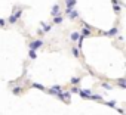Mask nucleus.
Wrapping results in <instances>:
<instances>
[{"mask_svg":"<svg viewBox=\"0 0 126 115\" xmlns=\"http://www.w3.org/2000/svg\"><path fill=\"white\" fill-rule=\"evenodd\" d=\"M21 15H22V9H15V12L9 16V22H11V24H15V22L21 18Z\"/></svg>","mask_w":126,"mask_h":115,"instance_id":"nucleus-1","label":"nucleus"},{"mask_svg":"<svg viewBox=\"0 0 126 115\" xmlns=\"http://www.w3.org/2000/svg\"><path fill=\"white\" fill-rule=\"evenodd\" d=\"M65 5H67L65 13H68L71 9H74V6H76V0H65Z\"/></svg>","mask_w":126,"mask_h":115,"instance_id":"nucleus-2","label":"nucleus"},{"mask_svg":"<svg viewBox=\"0 0 126 115\" xmlns=\"http://www.w3.org/2000/svg\"><path fill=\"white\" fill-rule=\"evenodd\" d=\"M42 46H43V41L42 40H34V41L30 43V49H33V50H36V49H39Z\"/></svg>","mask_w":126,"mask_h":115,"instance_id":"nucleus-3","label":"nucleus"},{"mask_svg":"<svg viewBox=\"0 0 126 115\" xmlns=\"http://www.w3.org/2000/svg\"><path fill=\"white\" fill-rule=\"evenodd\" d=\"M79 93L83 96V97H91L92 96V93H91V90H88V89H83V90H79Z\"/></svg>","mask_w":126,"mask_h":115,"instance_id":"nucleus-4","label":"nucleus"},{"mask_svg":"<svg viewBox=\"0 0 126 115\" xmlns=\"http://www.w3.org/2000/svg\"><path fill=\"white\" fill-rule=\"evenodd\" d=\"M50 15H52V16H56V15H59V6H58V5H55V6L52 8V11H50Z\"/></svg>","mask_w":126,"mask_h":115,"instance_id":"nucleus-5","label":"nucleus"},{"mask_svg":"<svg viewBox=\"0 0 126 115\" xmlns=\"http://www.w3.org/2000/svg\"><path fill=\"white\" fill-rule=\"evenodd\" d=\"M49 92H50V93H55V94H59V93H61V87H59V86H53V87H50Z\"/></svg>","mask_w":126,"mask_h":115,"instance_id":"nucleus-6","label":"nucleus"},{"mask_svg":"<svg viewBox=\"0 0 126 115\" xmlns=\"http://www.w3.org/2000/svg\"><path fill=\"white\" fill-rule=\"evenodd\" d=\"M79 37H80V34H79L77 31H74V33H71V35H70V38H71L73 41H77V40H79Z\"/></svg>","mask_w":126,"mask_h":115,"instance_id":"nucleus-7","label":"nucleus"},{"mask_svg":"<svg viewBox=\"0 0 126 115\" xmlns=\"http://www.w3.org/2000/svg\"><path fill=\"white\" fill-rule=\"evenodd\" d=\"M105 35H116L117 34V28H111L110 31H107V33H104Z\"/></svg>","mask_w":126,"mask_h":115,"instance_id":"nucleus-8","label":"nucleus"},{"mask_svg":"<svg viewBox=\"0 0 126 115\" xmlns=\"http://www.w3.org/2000/svg\"><path fill=\"white\" fill-rule=\"evenodd\" d=\"M89 34H91V30H89V28H83V30H82V37L89 35Z\"/></svg>","mask_w":126,"mask_h":115,"instance_id":"nucleus-9","label":"nucleus"},{"mask_svg":"<svg viewBox=\"0 0 126 115\" xmlns=\"http://www.w3.org/2000/svg\"><path fill=\"white\" fill-rule=\"evenodd\" d=\"M53 22H55V24H61V22H62V18L56 15V16H53Z\"/></svg>","mask_w":126,"mask_h":115,"instance_id":"nucleus-10","label":"nucleus"},{"mask_svg":"<svg viewBox=\"0 0 126 115\" xmlns=\"http://www.w3.org/2000/svg\"><path fill=\"white\" fill-rule=\"evenodd\" d=\"M28 56L31 58V59H36V56H37V55H36V50H33V49H30V55H28Z\"/></svg>","mask_w":126,"mask_h":115,"instance_id":"nucleus-11","label":"nucleus"},{"mask_svg":"<svg viewBox=\"0 0 126 115\" xmlns=\"http://www.w3.org/2000/svg\"><path fill=\"white\" fill-rule=\"evenodd\" d=\"M42 27H43V30H45L43 33H47V31L50 30V25H47V24H42Z\"/></svg>","mask_w":126,"mask_h":115,"instance_id":"nucleus-12","label":"nucleus"},{"mask_svg":"<svg viewBox=\"0 0 126 115\" xmlns=\"http://www.w3.org/2000/svg\"><path fill=\"white\" fill-rule=\"evenodd\" d=\"M33 87H36V89H40V90H45V87H43V86H40V84H37V83H34V84H33Z\"/></svg>","mask_w":126,"mask_h":115,"instance_id":"nucleus-13","label":"nucleus"},{"mask_svg":"<svg viewBox=\"0 0 126 115\" xmlns=\"http://www.w3.org/2000/svg\"><path fill=\"white\" fill-rule=\"evenodd\" d=\"M21 90H22L21 87H14V93H15V94H18V93H21Z\"/></svg>","mask_w":126,"mask_h":115,"instance_id":"nucleus-14","label":"nucleus"},{"mask_svg":"<svg viewBox=\"0 0 126 115\" xmlns=\"http://www.w3.org/2000/svg\"><path fill=\"white\" fill-rule=\"evenodd\" d=\"M71 83H73V84H77V83H80V78H77V77H74V78L71 80Z\"/></svg>","mask_w":126,"mask_h":115,"instance_id":"nucleus-15","label":"nucleus"},{"mask_svg":"<svg viewBox=\"0 0 126 115\" xmlns=\"http://www.w3.org/2000/svg\"><path fill=\"white\" fill-rule=\"evenodd\" d=\"M73 55H74V56H79V50H77V47L73 49Z\"/></svg>","mask_w":126,"mask_h":115,"instance_id":"nucleus-16","label":"nucleus"},{"mask_svg":"<svg viewBox=\"0 0 126 115\" xmlns=\"http://www.w3.org/2000/svg\"><path fill=\"white\" fill-rule=\"evenodd\" d=\"M107 105H108V106H113V108H116V102H107Z\"/></svg>","mask_w":126,"mask_h":115,"instance_id":"nucleus-17","label":"nucleus"},{"mask_svg":"<svg viewBox=\"0 0 126 115\" xmlns=\"http://www.w3.org/2000/svg\"><path fill=\"white\" fill-rule=\"evenodd\" d=\"M79 90H80V89H77V87H74V89H71V93H79Z\"/></svg>","mask_w":126,"mask_h":115,"instance_id":"nucleus-18","label":"nucleus"},{"mask_svg":"<svg viewBox=\"0 0 126 115\" xmlns=\"http://www.w3.org/2000/svg\"><path fill=\"white\" fill-rule=\"evenodd\" d=\"M6 24V19H0V27H3Z\"/></svg>","mask_w":126,"mask_h":115,"instance_id":"nucleus-19","label":"nucleus"},{"mask_svg":"<svg viewBox=\"0 0 126 115\" xmlns=\"http://www.w3.org/2000/svg\"><path fill=\"white\" fill-rule=\"evenodd\" d=\"M114 11H116V12H119V11H120V6H119V5H116V6H114Z\"/></svg>","mask_w":126,"mask_h":115,"instance_id":"nucleus-20","label":"nucleus"},{"mask_svg":"<svg viewBox=\"0 0 126 115\" xmlns=\"http://www.w3.org/2000/svg\"><path fill=\"white\" fill-rule=\"evenodd\" d=\"M102 87H105V89H108V90L111 89V86H108V84H102Z\"/></svg>","mask_w":126,"mask_h":115,"instance_id":"nucleus-21","label":"nucleus"}]
</instances>
